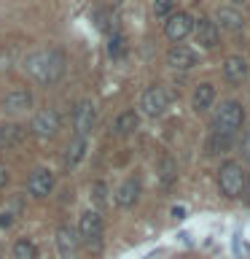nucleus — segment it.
<instances>
[{
	"label": "nucleus",
	"mask_w": 250,
	"mask_h": 259,
	"mask_svg": "<svg viewBox=\"0 0 250 259\" xmlns=\"http://www.w3.org/2000/svg\"><path fill=\"white\" fill-rule=\"evenodd\" d=\"M24 127L22 124H14V121H8V124H0V149H14V146H19L24 141Z\"/></svg>",
	"instance_id": "f3484780"
},
{
	"label": "nucleus",
	"mask_w": 250,
	"mask_h": 259,
	"mask_svg": "<svg viewBox=\"0 0 250 259\" xmlns=\"http://www.w3.org/2000/svg\"><path fill=\"white\" fill-rule=\"evenodd\" d=\"M172 8H175L172 0H153V14H156V16H169V14H172Z\"/></svg>",
	"instance_id": "a878e982"
},
{
	"label": "nucleus",
	"mask_w": 250,
	"mask_h": 259,
	"mask_svg": "<svg viewBox=\"0 0 250 259\" xmlns=\"http://www.w3.org/2000/svg\"><path fill=\"white\" fill-rule=\"evenodd\" d=\"M231 138L234 135H223V133H213L207 141V151L210 154H226L231 149Z\"/></svg>",
	"instance_id": "412c9836"
},
{
	"label": "nucleus",
	"mask_w": 250,
	"mask_h": 259,
	"mask_svg": "<svg viewBox=\"0 0 250 259\" xmlns=\"http://www.w3.org/2000/svg\"><path fill=\"white\" fill-rule=\"evenodd\" d=\"M97 124V108L92 100H81L73 111V127H76V135L78 138H86L89 133L94 130Z\"/></svg>",
	"instance_id": "423d86ee"
},
{
	"label": "nucleus",
	"mask_w": 250,
	"mask_h": 259,
	"mask_svg": "<svg viewBox=\"0 0 250 259\" xmlns=\"http://www.w3.org/2000/svg\"><path fill=\"white\" fill-rule=\"evenodd\" d=\"M22 65H24V70H27V76H32L43 87H51L65 76V54L54 46L38 49V52L27 54Z\"/></svg>",
	"instance_id": "f257e3e1"
},
{
	"label": "nucleus",
	"mask_w": 250,
	"mask_h": 259,
	"mask_svg": "<svg viewBox=\"0 0 250 259\" xmlns=\"http://www.w3.org/2000/svg\"><path fill=\"white\" fill-rule=\"evenodd\" d=\"M242 14L237 11V8H229V6H223V8H218L215 11V24H221L223 30H239L242 27Z\"/></svg>",
	"instance_id": "6ab92c4d"
},
{
	"label": "nucleus",
	"mask_w": 250,
	"mask_h": 259,
	"mask_svg": "<svg viewBox=\"0 0 250 259\" xmlns=\"http://www.w3.org/2000/svg\"><path fill=\"white\" fill-rule=\"evenodd\" d=\"M56 251H59L62 259H76V251H78V235L76 230H70L68 224H62L56 230Z\"/></svg>",
	"instance_id": "ddd939ff"
},
{
	"label": "nucleus",
	"mask_w": 250,
	"mask_h": 259,
	"mask_svg": "<svg viewBox=\"0 0 250 259\" xmlns=\"http://www.w3.org/2000/svg\"><path fill=\"white\" fill-rule=\"evenodd\" d=\"M213 100H215V87L213 84H199L197 89H194L191 105H194L197 113H202V111H207L210 105H213Z\"/></svg>",
	"instance_id": "a211bd4d"
},
{
	"label": "nucleus",
	"mask_w": 250,
	"mask_h": 259,
	"mask_svg": "<svg viewBox=\"0 0 250 259\" xmlns=\"http://www.w3.org/2000/svg\"><path fill=\"white\" fill-rule=\"evenodd\" d=\"M127 52V38L121 35V32H113V35L108 38V54L110 57H121Z\"/></svg>",
	"instance_id": "5701e85b"
},
{
	"label": "nucleus",
	"mask_w": 250,
	"mask_h": 259,
	"mask_svg": "<svg viewBox=\"0 0 250 259\" xmlns=\"http://www.w3.org/2000/svg\"><path fill=\"white\" fill-rule=\"evenodd\" d=\"M86 149H89V143H86V138H73V141L68 143V149H65V167H68V170H73V167H76L78 165V162L81 159H84L86 157Z\"/></svg>",
	"instance_id": "dca6fc26"
},
{
	"label": "nucleus",
	"mask_w": 250,
	"mask_h": 259,
	"mask_svg": "<svg viewBox=\"0 0 250 259\" xmlns=\"http://www.w3.org/2000/svg\"><path fill=\"white\" fill-rule=\"evenodd\" d=\"M223 76L226 81H231V84H242V81L247 78V62L245 57H229V60L223 62Z\"/></svg>",
	"instance_id": "2eb2a0df"
},
{
	"label": "nucleus",
	"mask_w": 250,
	"mask_h": 259,
	"mask_svg": "<svg viewBox=\"0 0 250 259\" xmlns=\"http://www.w3.org/2000/svg\"><path fill=\"white\" fill-rule=\"evenodd\" d=\"M140 108H143L145 116H161V113L169 108V92L159 84L148 87L140 97Z\"/></svg>",
	"instance_id": "39448f33"
},
{
	"label": "nucleus",
	"mask_w": 250,
	"mask_h": 259,
	"mask_svg": "<svg viewBox=\"0 0 250 259\" xmlns=\"http://www.w3.org/2000/svg\"><path fill=\"white\" fill-rule=\"evenodd\" d=\"M14 259H38V248H35V243L27 240V238L16 240V243H14Z\"/></svg>",
	"instance_id": "4be33fe9"
},
{
	"label": "nucleus",
	"mask_w": 250,
	"mask_h": 259,
	"mask_svg": "<svg viewBox=\"0 0 250 259\" xmlns=\"http://www.w3.org/2000/svg\"><path fill=\"white\" fill-rule=\"evenodd\" d=\"M194 27V19L185 11H177V14H169V19L164 22V35L172 40V44H180L183 38H189V32Z\"/></svg>",
	"instance_id": "6e6552de"
},
{
	"label": "nucleus",
	"mask_w": 250,
	"mask_h": 259,
	"mask_svg": "<svg viewBox=\"0 0 250 259\" xmlns=\"http://www.w3.org/2000/svg\"><path fill=\"white\" fill-rule=\"evenodd\" d=\"M229 3H231V6H242L245 0H229Z\"/></svg>",
	"instance_id": "7c9ffc66"
},
{
	"label": "nucleus",
	"mask_w": 250,
	"mask_h": 259,
	"mask_svg": "<svg viewBox=\"0 0 250 259\" xmlns=\"http://www.w3.org/2000/svg\"><path fill=\"white\" fill-rule=\"evenodd\" d=\"M3 111L8 113H19V111H27L30 105H32V92L27 87H14V89H8L6 97H3Z\"/></svg>",
	"instance_id": "9b49d317"
},
{
	"label": "nucleus",
	"mask_w": 250,
	"mask_h": 259,
	"mask_svg": "<svg viewBox=\"0 0 250 259\" xmlns=\"http://www.w3.org/2000/svg\"><path fill=\"white\" fill-rule=\"evenodd\" d=\"M218 186H221V192H223L229 200L245 197L247 189H250V181H247L245 167H242L239 162H223L221 170H218Z\"/></svg>",
	"instance_id": "f03ea898"
},
{
	"label": "nucleus",
	"mask_w": 250,
	"mask_h": 259,
	"mask_svg": "<svg viewBox=\"0 0 250 259\" xmlns=\"http://www.w3.org/2000/svg\"><path fill=\"white\" fill-rule=\"evenodd\" d=\"M59 127H62V119L54 108H43L32 116V133L38 138H54L59 133Z\"/></svg>",
	"instance_id": "0eeeda50"
},
{
	"label": "nucleus",
	"mask_w": 250,
	"mask_h": 259,
	"mask_svg": "<svg viewBox=\"0 0 250 259\" xmlns=\"http://www.w3.org/2000/svg\"><path fill=\"white\" fill-rule=\"evenodd\" d=\"M54 173L51 170H46V167H38V170H32L30 178H27V192L32 194V197H38V200H43L51 194L54 189Z\"/></svg>",
	"instance_id": "1a4fd4ad"
},
{
	"label": "nucleus",
	"mask_w": 250,
	"mask_h": 259,
	"mask_svg": "<svg viewBox=\"0 0 250 259\" xmlns=\"http://www.w3.org/2000/svg\"><path fill=\"white\" fill-rule=\"evenodd\" d=\"M177 176V167H175V162L169 159V157H164L161 159V184L164 186H169L172 184V178Z\"/></svg>",
	"instance_id": "b1692460"
},
{
	"label": "nucleus",
	"mask_w": 250,
	"mask_h": 259,
	"mask_svg": "<svg viewBox=\"0 0 250 259\" xmlns=\"http://www.w3.org/2000/svg\"><path fill=\"white\" fill-rule=\"evenodd\" d=\"M140 200V178H127L116 192V205L118 208H135V202Z\"/></svg>",
	"instance_id": "4468645a"
},
{
	"label": "nucleus",
	"mask_w": 250,
	"mask_h": 259,
	"mask_svg": "<svg viewBox=\"0 0 250 259\" xmlns=\"http://www.w3.org/2000/svg\"><path fill=\"white\" fill-rule=\"evenodd\" d=\"M94 19H97V27L100 30H108V16H105L102 11H94Z\"/></svg>",
	"instance_id": "c85d7f7f"
},
{
	"label": "nucleus",
	"mask_w": 250,
	"mask_h": 259,
	"mask_svg": "<svg viewBox=\"0 0 250 259\" xmlns=\"http://www.w3.org/2000/svg\"><path fill=\"white\" fill-rule=\"evenodd\" d=\"M78 243H86L89 248H100L102 243V216L97 210H84L78 219Z\"/></svg>",
	"instance_id": "20e7f679"
},
{
	"label": "nucleus",
	"mask_w": 250,
	"mask_h": 259,
	"mask_svg": "<svg viewBox=\"0 0 250 259\" xmlns=\"http://www.w3.org/2000/svg\"><path fill=\"white\" fill-rule=\"evenodd\" d=\"M92 197H94V205L102 208L105 202H108V186H105L102 181H94L92 184Z\"/></svg>",
	"instance_id": "393cba45"
},
{
	"label": "nucleus",
	"mask_w": 250,
	"mask_h": 259,
	"mask_svg": "<svg viewBox=\"0 0 250 259\" xmlns=\"http://www.w3.org/2000/svg\"><path fill=\"white\" fill-rule=\"evenodd\" d=\"M167 65L175 70H191L194 65H197V52L189 46H183V44H175L167 52Z\"/></svg>",
	"instance_id": "f8f14e48"
},
{
	"label": "nucleus",
	"mask_w": 250,
	"mask_h": 259,
	"mask_svg": "<svg viewBox=\"0 0 250 259\" xmlns=\"http://www.w3.org/2000/svg\"><path fill=\"white\" fill-rule=\"evenodd\" d=\"M194 38H197V44L202 49H215L218 46V40H221V30H218V24L213 19H199V22H194Z\"/></svg>",
	"instance_id": "9d476101"
},
{
	"label": "nucleus",
	"mask_w": 250,
	"mask_h": 259,
	"mask_svg": "<svg viewBox=\"0 0 250 259\" xmlns=\"http://www.w3.org/2000/svg\"><path fill=\"white\" fill-rule=\"evenodd\" d=\"M242 124H245V108L237 100L223 103L215 113V121H213L215 133H223V135H234Z\"/></svg>",
	"instance_id": "7ed1b4c3"
},
{
	"label": "nucleus",
	"mask_w": 250,
	"mask_h": 259,
	"mask_svg": "<svg viewBox=\"0 0 250 259\" xmlns=\"http://www.w3.org/2000/svg\"><path fill=\"white\" fill-rule=\"evenodd\" d=\"M6 184H8V170L0 167V186H6Z\"/></svg>",
	"instance_id": "c756f323"
},
{
	"label": "nucleus",
	"mask_w": 250,
	"mask_h": 259,
	"mask_svg": "<svg viewBox=\"0 0 250 259\" xmlns=\"http://www.w3.org/2000/svg\"><path fill=\"white\" fill-rule=\"evenodd\" d=\"M137 124H140V116H137L135 111H124V113H118V119L113 121V133L116 135H132Z\"/></svg>",
	"instance_id": "aec40b11"
},
{
	"label": "nucleus",
	"mask_w": 250,
	"mask_h": 259,
	"mask_svg": "<svg viewBox=\"0 0 250 259\" xmlns=\"http://www.w3.org/2000/svg\"><path fill=\"white\" fill-rule=\"evenodd\" d=\"M242 151H245V159L250 162V130H245V135H242Z\"/></svg>",
	"instance_id": "bb28decb"
},
{
	"label": "nucleus",
	"mask_w": 250,
	"mask_h": 259,
	"mask_svg": "<svg viewBox=\"0 0 250 259\" xmlns=\"http://www.w3.org/2000/svg\"><path fill=\"white\" fill-rule=\"evenodd\" d=\"M11 224H14V213H11V210H3V213H0V227H6V230H8Z\"/></svg>",
	"instance_id": "cd10ccee"
}]
</instances>
